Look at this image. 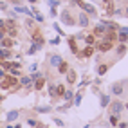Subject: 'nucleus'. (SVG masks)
<instances>
[{
  "instance_id": "obj_18",
  "label": "nucleus",
  "mask_w": 128,
  "mask_h": 128,
  "mask_svg": "<svg viewBox=\"0 0 128 128\" xmlns=\"http://www.w3.org/2000/svg\"><path fill=\"white\" fill-rule=\"evenodd\" d=\"M83 40H85V44H87V45H96V36H94V34L85 36Z\"/></svg>"
},
{
  "instance_id": "obj_39",
  "label": "nucleus",
  "mask_w": 128,
  "mask_h": 128,
  "mask_svg": "<svg viewBox=\"0 0 128 128\" xmlns=\"http://www.w3.org/2000/svg\"><path fill=\"white\" fill-rule=\"evenodd\" d=\"M119 128H128V123H117Z\"/></svg>"
},
{
  "instance_id": "obj_5",
  "label": "nucleus",
  "mask_w": 128,
  "mask_h": 128,
  "mask_svg": "<svg viewBox=\"0 0 128 128\" xmlns=\"http://www.w3.org/2000/svg\"><path fill=\"white\" fill-rule=\"evenodd\" d=\"M62 22H63L65 25H74V18L70 16L69 11H63V13H62Z\"/></svg>"
},
{
  "instance_id": "obj_38",
  "label": "nucleus",
  "mask_w": 128,
  "mask_h": 128,
  "mask_svg": "<svg viewBox=\"0 0 128 128\" xmlns=\"http://www.w3.org/2000/svg\"><path fill=\"white\" fill-rule=\"evenodd\" d=\"M36 69H38V65H36V63H32V65H31V67H29V70H31V72H34V70H36Z\"/></svg>"
},
{
  "instance_id": "obj_20",
  "label": "nucleus",
  "mask_w": 128,
  "mask_h": 128,
  "mask_svg": "<svg viewBox=\"0 0 128 128\" xmlns=\"http://www.w3.org/2000/svg\"><path fill=\"white\" fill-rule=\"evenodd\" d=\"M108 105H110V96L103 94V96H101V106H103V108H106Z\"/></svg>"
},
{
  "instance_id": "obj_42",
  "label": "nucleus",
  "mask_w": 128,
  "mask_h": 128,
  "mask_svg": "<svg viewBox=\"0 0 128 128\" xmlns=\"http://www.w3.org/2000/svg\"><path fill=\"white\" fill-rule=\"evenodd\" d=\"M7 128H20V124H14V126L13 124H7Z\"/></svg>"
},
{
  "instance_id": "obj_21",
  "label": "nucleus",
  "mask_w": 128,
  "mask_h": 128,
  "mask_svg": "<svg viewBox=\"0 0 128 128\" xmlns=\"http://www.w3.org/2000/svg\"><path fill=\"white\" fill-rule=\"evenodd\" d=\"M108 123L112 124V126H117V123H119V116H116V114H110V117H108Z\"/></svg>"
},
{
  "instance_id": "obj_30",
  "label": "nucleus",
  "mask_w": 128,
  "mask_h": 128,
  "mask_svg": "<svg viewBox=\"0 0 128 128\" xmlns=\"http://www.w3.org/2000/svg\"><path fill=\"white\" fill-rule=\"evenodd\" d=\"M40 78H42L40 72H32V74H31V80H32V81H36V80H40Z\"/></svg>"
},
{
  "instance_id": "obj_32",
  "label": "nucleus",
  "mask_w": 128,
  "mask_h": 128,
  "mask_svg": "<svg viewBox=\"0 0 128 128\" xmlns=\"http://www.w3.org/2000/svg\"><path fill=\"white\" fill-rule=\"evenodd\" d=\"M49 6H50V7H56V6H60V0H49Z\"/></svg>"
},
{
  "instance_id": "obj_15",
  "label": "nucleus",
  "mask_w": 128,
  "mask_h": 128,
  "mask_svg": "<svg viewBox=\"0 0 128 128\" xmlns=\"http://www.w3.org/2000/svg\"><path fill=\"white\" fill-rule=\"evenodd\" d=\"M32 87H34L36 90H42V88L45 87V78H44V76H42L40 80H36V81H34V85H32Z\"/></svg>"
},
{
  "instance_id": "obj_48",
  "label": "nucleus",
  "mask_w": 128,
  "mask_h": 128,
  "mask_svg": "<svg viewBox=\"0 0 128 128\" xmlns=\"http://www.w3.org/2000/svg\"><path fill=\"white\" fill-rule=\"evenodd\" d=\"M114 2H121V0H114Z\"/></svg>"
},
{
  "instance_id": "obj_19",
  "label": "nucleus",
  "mask_w": 128,
  "mask_h": 128,
  "mask_svg": "<svg viewBox=\"0 0 128 128\" xmlns=\"http://www.w3.org/2000/svg\"><path fill=\"white\" fill-rule=\"evenodd\" d=\"M72 98H74V92H72L70 88H67V90L63 92V99H65V101H72Z\"/></svg>"
},
{
  "instance_id": "obj_12",
  "label": "nucleus",
  "mask_w": 128,
  "mask_h": 128,
  "mask_svg": "<svg viewBox=\"0 0 128 128\" xmlns=\"http://www.w3.org/2000/svg\"><path fill=\"white\" fill-rule=\"evenodd\" d=\"M78 24H80V27H88V16L85 14V13H81L80 14V18H78Z\"/></svg>"
},
{
  "instance_id": "obj_3",
  "label": "nucleus",
  "mask_w": 128,
  "mask_h": 128,
  "mask_svg": "<svg viewBox=\"0 0 128 128\" xmlns=\"http://www.w3.org/2000/svg\"><path fill=\"white\" fill-rule=\"evenodd\" d=\"M106 31H108V29H106V25H105V22H103V24H98L96 27H94V32H92V34H94V36H105Z\"/></svg>"
},
{
  "instance_id": "obj_46",
  "label": "nucleus",
  "mask_w": 128,
  "mask_h": 128,
  "mask_svg": "<svg viewBox=\"0 0 128 128\" xmlns=\"http://www.w3.org/2000/svg\"><path fill=\"white\" fill-rule=\"evenodd\" d=\"M101 2H103V4H110L112 0H101Z\"/></svg>"
},
{
  "instance_id": "obj_27",
  "label": "nucleus",
  "mask_w": 128,
  "mask_h": 128,
  "mask_svg": "<svg viewBox=\"0 0 128 128\" xmlns=\"http://www.w3.org/2000/svg\"><path fill=\"white\" fill-rule=\"evenodd\" d=\"M63 92H65L63 85H56V96H63Z\"/></svg>"
},
{
  "instance_id": "obj_25",
  "label": "nucleus",
  "mask_w": 128,
  "mask_h": 128,
  "mask_svg": "<svg viewBox=\"0 0 128 128\" xmlns=\"http://www.w3.org/2000/svg\"><path fill=\"white\" fill-rule=\"evenodd\" d=\"M117 40H119V44H126V42H128V34H121V32H117Z\"/></svg>"
},
{
  "instance_id": "obj_29",
  "label": "nucleus",
  "mask_w": 128,
  "mask_h": 128,
  "mask_svg": "<svg viewBox=\"0 0 128 128\" xmlns=\"http://www.w3.org/2000/svg\"><path fill=\"white\" fill-rule=\"evenodd\" d=\"M38 49H42V47H40V45H36V44H32V45L29 47V50H27V52H29V54H34Z\"/></svg>"
},
{
  "instance_id": "obj_45",
  "label": "nucleus",
  "mask_w": 128,
  "mask_h": 128,
  "mask_svg": "<svg viewBox=\"0 0 128 128\" xmlns=\"http://www.w3.org/2000/svg\"><path fill=\"white\" fill-rule=\"evenodd\" d=\"M6 7H7V6H6L4 2H0V9H6Z\"/></svg>"
},
{
  "instance_id": "obj_23",
  "label": "nucleus",
  "mask_w": 128,
  "mask_h": 128,
  "mask_svg": "<svg viewBox=\"0 0 128 128\" xmlns=\"http://www.w3.org/2000/svg\"><path fill=\"white\" fill-rule=\"evenodd\" d=\"M67 81H69L70 85L76 81V72H74V70H69V72H67Z\"/></svg>"
},
{
  "instance_id": "obj_26",
  "label": "nucleus",
  "mask_w": 128,
  "mask_h": 128,
  "mask_svg": "<svg viewBox=\"0 0 128 128\" xmlns=\"http://www.w3.org/2000/svg\"><path fill=\"white\" fill-rule=\"evenodd\" d=\"M49 96L56 98V85H49Z\"/></svg>"
},
{
  "instance_id": "obj_16",
  "label": "nucleus",
  "mask_w": 128,
  "mask_h": 128,
  "mask_svg": "<svg viewBox=\"0 0 128 128\" xmlns=\"http://www.w3.org/2000/svg\"><path fill=\"white\" fill-rule=\"evenodd\" d=\"M58 72L60 74H67V72H69V65H67L65 62H62V63L58 65Z\"/></svg>"
},
{
  "instance_id": "obj_44",
  "label": "nucleus",
  "mask_w": 128,
  "mask_h": 128,
  "mask_svg": "<svg viewBox=\"0 0 128 128\" xmlns=\"http://www.w3.org/2000/svg\"><path fill=\"white\" fill-rule=\"evenodd\" d=\"M0 27H6V20H0Z\"/></svg>"
},
{
  "instance_id": "obj_1",
  "label": "nucleus",
  "mask_w": 128,
  "mask_h": 128,
  "mask_svg": "<svg viewBox=\"0 0 128 128\" xmlns=\"http://www.w3.org/2000/svg\"><path fill=\"white\" fill-rule=\"evenodd\" d=\"M16 85H18V81H16L14 80V76H7L6 74V78L2 80V83H0V88H2V90H7V88H11V87H16Z\"/></svg>"
},
{
  "instance_id": "obj_28",
  "label": "nucleus",
  "mask_w": 128,
  "mask_h": 128,
  "mask_svg": "<svg viewBox=\"0 0 128 128\" xmlns=\"http://www.w3.org/2000/svg\"><path fill=\"white\" fill-rule=\"evenodd\" d=\"M81 99H83V94L78 92V94H76V98H74V105H81Z\"/></svg>"
},
{
  "instance_id": "obj_49",
  "label": "nucleus",
  "mask_w": 128,
  "mask_h": 128,
  "mask_svg": "<svg viewBox=\"0 0 128 128\" xmlns=\"http://www.w3.org/2000/svg\"><path fill=\"white\" fill-rule=\"evenodd\" d=\"M2 99H4V98H2V96H0V101H2Z\"/></svg>"
},
{
  "instance_id": "obj_35",
  "label": "nucleus",
  "mask_w": 128,
  "mask_h": 128,
  "mask_svg": "<svg viewBox=\"0 0 128 128\" xmlns=\"http://www.w3.org/2000/svg\"><path fill=\"white\" fill-rule=\"evenodd\" d=\"M117 32H121V34H128V27H119Z\"/></svg>"
},
{
  "instance_id": "obj_13",
  "label": "nucleus",
  "mask_w": 128,
  "mask_h": 128,
  "mask_svg": "<svg viewBox=\"0 0 128 128\" xmlns=\"http://www.w3.org/2000/svg\"><path fill=\"white\" fill-rule=\"evenodd\" d=\"M116 54H117V58H123L126 54V44H119L116 47Z\"/></svg>"
},
{
  "instance_id": "obj_10",
  "label": "nucleus",
  "mask_w": 128,
  "mask_h": 128,
  "mask_svg": "<svg viewBox=\"0 0 128 128\" xmlns=\"http://www.w3.org/2000/svg\"><path fill=\"white\" fill-rule=\"evenodd\" d=\"M62 62H63V60H62V56H58V54H52V56L49 58V63H50V67H58Z\"/></svg>"
},
{
  "instance_id": "obj_11",
  "label": "nucleus",
  "mask_w": 128,
  "mask_h": 128,
  "mask_svg": "<svg viewBox=\"0 0 128 128\" xmlns=\"http://www.w3.org/2000/svg\"><path fill=\"white\" fill-rule=\"evenodd\" d=\"M14 45V40H11V38H2L0 40V47H4V49H11Z\"/></svg>"
},
{
  "instance_id": "obj_14",
  "label": "nucleus",
  "mask_w": 128,
  "mask_h": 128,
  "mask_svg": "<svg viewBox=\"0 0 128 128\" xmlns=\"http://www.w3.org/2000/svg\"><path fill=\"white\" fill-rule=\"evenodd\" d=\"M108 69H110L108 63H101V65H98V74H99V76H105V74L108 72Z\"/></svg>"
},
{
  "instance_id": "obj_34",
  "label": "nucleus",
  "mask_w": 128,
  "mask_h": 128,
  "mask_svg": "<svg viewBox=\"0 0 128 128\" xmlns=\"http://www.w3.org/2000/svg\"><path fill=\"white\" fill-rule=\"evenodd\" d=\"M52 121L58 124V126H63V121H62V119H60V117H52Z\"/></svg>"
},
{
  "instance_id": "obj_9",
  "label": "nucleus",
  "mask_w": 128,
  "mask_h": 128,
  "mask_svg": "<svg viewBox=\"0 0 128 128\" xmlns=\"http://www.w3.org/2000/svg\"><path fill=\"white\" fill-rule=\"evenodd\" d=\"M18 116H20L18 110H11V112H7L6 119H7V123H13V121H16V119H18Z\"/></svg>"
},
{
  "instance_id": "obj_40",
  "label": "nucleus",
  "mask_w": 128,
  "mask_h": 128,
  "mask_svg": "<svg viewBox=\"0 0 128 128\" xmlns=\"http://www.w3.org/2000/svg\"><path fill=\"white\" fill-rule=\"evenodd\" d=\"M4 78H6V72H4L2 69H0V80H4Z\"/></svg>"
},
{
  "instance_id": "obj_22",
  "label": "nucleus",
  "mask_w": 128,
  "mask_h": 128,
  "mask_svg": "<svg viewBox=\"0 0 128 128\" xmlns=\"http://www.w3.org/2000/svg\"><path fill=\"white\" fill-rule=\"evenodd\" d=\"M2 58H11V50L0 47V60H2Z\"/></svg>"
},
{
  "instance_id": "obj_33",
  "label": "nucleus",
  "mask_w": 128,
  "mask_h": 128,
  "mask_svg": "<svg viewBox=\"0 0 128 128\" xmlns=\"http://www.w3.org/2000/svg\"><path fill=\"white\" fill-rule=\"evenodd\" d=\"M34 18H36V22H42V24H44V16H42L40 13H34Z\"/></svg>"
},
{
  "instance_id": "obj_17",
  "label": "nucleus",
  "mask_w": 128,
  "mask_h": 128,
  "mask_svg": "<svg viewBox=\"0 0 128 128\" xmlns=\"http://www.w3.org/2000/svg\"><path fill=\"white\" fill-rule=\"evenodd\" d=\"M69 49L72 50L74 54H78V45H76V40L74 38H69Z\"/></svg>"
},
{
  "instance_id": "obj_41",
  "label": "nucleus",
  "mask_w": 128,
  "mask_h": 128,
  "mask_svg": "<svg viewBox=\"0 0 128 128\" xmlns=\"http://www.w3.org/2000/svg\"><path fill=\"white\" fill-rule=\"evenodd\" d=\"M2 38H6V32H4L2 29H0V40H2Z\"/></svg>"
},
{
  "instance_id": "obj_4",
  "label": "nucleus",
  "mask_w": 128,
  "mask_h": 128,
  "mask_svg": "<svg viewBox=\"0 0 128 128\" xmlns=\"http://www.w3.org/2000/svg\"><path fill=\"white\" fill-rule=\"evenodd\" d=\"M110 92H112L114 96H123V92H124L123 83H114V85H112V88H110Z\"/></svg>"
},
{
  "instance_id": "obj_24",
  "label": "nucleus",
  "mask_w": 128,
  "mask_h": 128,
  "mask_svg": "<svg viewBox=\"0 0 128 128\" xmlns=\"http://www.w3.org/2000/svg\"><path fill=\"white\" fill-rule=\"evenodd\" d=\"M34 110L38 114H47V112H50V106H36Z\"/></svg>"
},
{
  "instance_id": "obj_8",
  "label": "nucleus",
  "mask_w": 128,
  "mask_h": 128,
  "mask_svg": "<svg viewBox=\"0 0 128 128\" xmlns=\"http://www.w3.org/2000/svg\"><path fill=\"white\" fill-rule=\"evenodd\" d=\"M94 54V45H87V49H83V52H78L80 58H90Z\"/></svg>"
},
{
  "instance_id": "obj_2",
  "label": "nucleus",
  "mask_w": 128,
  "mask_h": 128,
  "mask_svg": "<svg viewBox=\"0 0 128 128\" xmlns=\"http://www.w3.org/2000/svg\"><path fill=\"white\" fill-rule=\"evenodd\" d=\"M123 110H124V105L121 103V101H110V105H108V112H110V114L121 116Z\"/></svg>"
},
{
  "instance_id": "obj_36",
  "label": "nucleus",
  "mask_w": 128,
  "mask_h": 128,
  "mask_svg": "<svg viewBox=\"0 0 128 128\" xmlns=\"http://www.w3.org/2000/svg\"><path fill=\"white\" fill-rule=\"evenodd\" d=\"M49 44H50V45H58V44H60V38H58V36H56V38H52V40L49 42Z\"/></svg>"
},
{
  "instance_id": "obj_47",
  "label": "nucleus",
  "mask_w": 128,
  "mask_h": 128,
  "mask_svg": "<svg viewBox=\"0 0 128 128\" xmlns=\"http://www.w3.org/2000/svg\"><path fill=\"white\" fill-rule=\"evenodd\" d=\"M29 2H31V4H36V2H38V0H29Z\"/></svg>"
},
{
  "instance_id": "obj_7",
  "label": "nucleus",
  "mask_w": 128,
  "mask_h": 128,
  "mask_svg": "<svg viewBox=\"0 0 128 128\" xmlns=\"http://www.w3.org/2000/svg\"><path fill=\"white\" fill-rule=\"evenodd\" d=\"M112 47H114V44H112V42H108V40H103V42L98 45V49L101 50V52H106V50H110Z\"/></svg>"
},
{
  "instance_id": "obj_43",
  "label": "nucleus",
  "mask_w": 128,
  "mask_h": 128,
  "mask_svg": "<svg viewBox=\"0 0 128 128\" xmlns=\"http://www.w3.org/2000/svg\"><path fill=\"white\" fill-rule=\"evenodd\" d=\"M123 13H124V16H128V6H126L124 9H123Z\"/></svg>"
},
{
  "instance_id": "obj_6",
  "label": "nucleus",
  "mask_w": 128,
  "mask_h": 128,
  "mask_svg": "<svg viewBox=\"0 0 128 128\" xmlns=\"http://www.w3.org/2000/svg\"><path fill=\"white\" fill-rule=\"evenodd\" d=\"M18 85H20V87H27V88H29V87H32V85H34V81L31 80V76H22Z\"/></svg>"
},
{
  "instance_id": "obj_37",
  "label": "nucleus",
  "mask_w": 128,
  "mask_h": 128,
  "mask_svg": "<svg viewBox=\"0 0 128 128\" xmlns=\"http://www.w3.org/2000/svg\"><path fill=\"white\" fill-rule=\"evenodd\" d=\"M27 124H31V126H38V121H36V119H29Z\"/></svg>"
},
{
  "instance_id": "obj_31",
  "label": "nucleus",
  "mask_w": 128,
  "mask_h": 128,
  "mask_svg": "<svg viewBox=\"0 0 128 128\" xmlns=\"http://www.w3.org/2000/svg\"><path fill=\"white\" fill-rule=\"evenodd\" d=\"M114 16H124V13H123V9H114V13H112Z\"/></svg>"
}]
</instances>
